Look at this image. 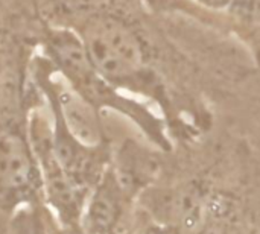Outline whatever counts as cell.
Returning <instances> with one entry per match:
<instances>
[{
  "mask_svg": "<svg viewBox=\"0 0 260 234\" xmlns=\"http://www.w3.org/2000/svg\"><path fill=\"white\" fill-rule=\"evenodd\" d=\"M81 41L90 62L108 82L125 93L152 101L169 131L174 129L178 137L193 136L183 114L184 107L152 65L140 34L129 23L108 14L93 15L82 26Z\"/></svg>",
  "mask_w": 260,
  "mask_h": 234,
  "instance_id": "6da1fadb",
  "label": "cell"
},
{
  "mask_svg": "<svg viewBox=\"0 0 260 234\" xmlns=\"http://www.w3.org/2000/svg\"><path fill=\"white\" fill-rule=\"evenodd\" d=\"M50 47L59 69L70 81L76 93H79L96 111L99 108H111L131 119L154 146L163 152L174 149L169 139V128L165 117L148 107V104L133 97L111 82H108L90 62L81 37L70 32H55Z\"/></svg>",
  "mask_w": 260,
  "mask_h": 234,
  "instance_id": "7a4b0ae2",
  "label": "cell"
},
{
  "mask_svg": "<svg viewBox=\"0 0 260 234\" xmlns=\"http://www.w3.org/2000/svg\"><path fill=\"white\" fill-rule=\"evenodd\" d=\"M37 178V157L14 120L0 116V199L27 193Z\"/></svg>",
  "mask_w": 260,
  "mask_h": 234,
  "instance_id": "3957f363",
  "label": "cell"
},
{
  "mask_svg": "<svg viewBox=\"0 0 260 234\" xmlns=\"http://www.w3.org/2000/svg\"><path fill=\"white\" fill-rule=\"evenodd\" d=\"M131 190L122 183L116 169L102 172L94 190L84 203L81 234H114Z\"/></svg>",
  "mask_w": 260,
  "mask_h": 234,
  "instance_id": "277c9868",
  "label": "cell"
},
{
  "mask_svg": "<svg viewBox=\"0 0 260 234\" xmlns=\"http://www.w3.org/2000/svg\"><path fill=\"white\" fill-rule=\"evenodd\" d=\"M218 26L233 32L260 58V0H232L222 12H216Z\"/></svg>",
  "mask_w": 260,
  "mask_h": 234,
  "instance_id": "5b68a950",
  "label": "cell"
},
{
  "mask_svg": "<svg viewBox=\"0 0 260 234\" xmlns=\"http://www.w3.org/2000/svg\"><path fill=\"white\" fill-rule=\"evenodd\" d=\"M145 234H180L177 228H168V227H154L148 230Z\"/></svg>",
  "mask_w": 260,
  "mask_h": 234,
  "instance_id": "8992f818",
  "label": "cell"
}]
</instances>
